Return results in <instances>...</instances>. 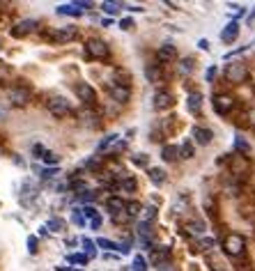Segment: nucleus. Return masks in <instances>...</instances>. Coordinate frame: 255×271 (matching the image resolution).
I'll list each match as a JSON object with an SVG mask.
<instances>
[{"label":"nucleus","mask_w":255,"mask_h":271,"mask_svg":"<svg viewBox=\"0 0 255 271\" xmlns=\"http://www.w3.org/2000/svg\"><path fill=\"white\" fill-rule=\"evenodd\" d=\"M80 244H83V248H85V255H88V260L97 255V248H95L97 244L92 239H85V237H83V239H80Z\"/></svg>","instance_id":"a878e982"},{"label":"nucleus","mask_w":255,"mask_h":271,"mask_svg":"<svg viewBox=\"0 0 255 271\" xmlns=\"http://www.w3.org/2000/svg\"><path fill=\"white\" fill-rule=\"evenodd\" d=\"M134 163H136V166H140V168H145L147 166V154H136Z\"/></svg>","instance_id":"ea45409f"},{"label":"nucleus","mask_w":255,"mask_h":271,"mask_svg":"<svg viewBox=\"0 0 255 271\" xmlns=\"http://www.w3.org/2000/svg\"><path fill=\"white\" fill-rule=\"evenodd\" d=\"M44 230H51V232H62V230H65V221H62V218H51V221L44 225Z\"/></svg>","instance_id":"393cba45"},{"label":"nucleus","mask_w":255,"mask_h":271,"mask_svg":"<svg viewBox=\"0 0 255 271\" xmlns=\"http://www.w3.org/2000/svg\"><path fill=\"white\" fill-rule=\"evenodd\" d=\"M248 117H250V122H253V124H255V108H253V111H250V115H248Z\"/></svg>","instance_id":"3c124183"},{"label":"nucleus","mask_w":255,"mask_h":271,"mask_svg":"<svg viewBox=\"0 0 255 271\" xmlns=\"http://www.w3.org/2000/svg\"><path fill=\"white\" fill-rule=\"evenodd\" d=\"M76 97H78L83 104H88V106H92L97 101V92H95V87H92L90 83H78V85H76Z\"/></svg>","instance_id":"0eeeda50"},{"label":"nucleus","mask_w":255,"mask_h":271,"mask_svg":"<svg viewBox=\"0 0 255 271\" xmlns=\"http://www.w3.org/2000/svg\"><path fill=\"white\" fill-rule=\"evenodd\" d=\"M46 108H49V113L53 117H67L71 113V106L65 97H53V99H49Z\"/></svg>","instance_id":"20e7f679"},{"label":"nucleus","mask_w":255,"mask_h":271,"mask_svg":"<svg viewBox=\"0 0 255 271\" xmlns=\"http://www.w3.org/2000/svg\"><path fill=\"white\" fill-rule=\"evenodd\" d=\"M235 97L232 95H216L214 97V111L219 113V115H228V113L235 108Z\"/></svg>","instance_id":"423d86ee"},{"label":"nucleus","mask_w":255,"mask_h":271,"mask_svg":"<svg viewBox=\"0 0 255 271\" xmlns=\"http://www.w3.org/2000/svg\"><path fill=\"white\" fill-rule=\"evenodd\" d=\"M237 37H239V23H237V21H232V23H228L223 28V32H221V39H223L225 44H232Z\"/></svg>","instance_id":"4468645a"},{"label":"nucleus","mask_w":255,"mask_h":271,"mask_svg":"<svg viewBox=\"0 0 255 271\" xmlns=\"http://www.w3.org/2000/svg\"><path fill=\"white\" fill-rule=\"evenodd\" d=\"M71 221H74L76 225H85V218H83V214H80V209H74V216H71Z\"/></svg>","instance_id":"4c0bfd02"},{"label":"nucleus","mask_w":255,"mask_h":271,"mask_svg":"<svg viewBox=\"0 0 255 271\" xmlns=\"http://www.w3.org/2000/svg\"><path fill=\"white\" fill-rule=\"evenodd\" d=\"M200 106H202V95L200 92H191L189 95V111L191 113H200Z\"/></svg>","instance_id":"6ab92c4d"},{"label":"nucleus","mask_w":255,"mask_h":271,"mask_svg":"<svg viewBox=\"0 0 255 271\" xmlns=\"http://www.w3.org/2000/svg\"><path fill=\"white\" fill-rule=\"evenodd\" d=\"M28 251H30L32 255L39 251V248H37V237H28Z\"/></svg>","instance_id":"58836bf2"},{"label":"nucleus","mask_w":255,"mask_h":271,"mask_svg":"<svg viewBox=\"0 0 255 271\" xmlns=\"http://www.w3.org/2000/svg\"><path fill=\"white\" fill-rule=\"evenodd\" d=\"M92 7V3H67V5H60L58 7V14L62 16H80L83 10Z\"/></svg>","instance_id":"1a4fd4ad"},{"label":"nucleus","mask_w":255,"mask_h":271,"mask_svg":"<svg viewBox=\"0 0 255 271\" xmlns=\"http://www.w3.org/2000/svg\"><path fill=\"white\" fill-rule=\"evenodd\" d=\"M10 104L16 106V108L28 106V104H30V90H28V87H23V85L12 87V90H10Z\"/></svg>","instance_id":"39448f33"},{"label":"nucleus","mask_w":255,"mask_h":271,"mask_svg":"<svg viewBox=\"0 0 255 271\" xmlns=\"http://www.w3.org/2000/svg\"><path fill=\"white\" fill-rule=\"evenodd\" d=\"M120 7H122L120 3H108V0H106V3H101V10H104L106 14H115Z\"/></svg>","instance_id":"7c9ffc66"},{"label":"nucleus","mask_w":255,"mask_h":271,"mask_svg":"<svg viewBox=\"0 0 255 271\" xmlns=\"http://www.w3.org/2000/svg\"><path fill=\"white\" fill-rule=\"evenodd\" d=\"M150 179H152V184H163L165 170H161V168H150Z\"/></svg>","instance_id":"b1692460"},{"label":"nucleus","mask_w":255,"mask_h":271,"mask_svg":"<svg viewBox=\"0 0 255 271\" xmlns=\"http://www.w3.org/2000/svg\"><path fill=\"white\" fill-rule=\"evenodd\" d=\"M156 269H159V271H180L175 264H173V262H165V264H159Z\"/></svg>","instance_id":"a19ab883"},{"label":"nucleus","mask_w":255,"mask_h":271,"mask_svg":"<svg viewBox=\"0 0 255 271\" xmlns=\"http://www.w3.org/2000/svg\"><path fill=\"white\" fill-rule=\"evenodd\" d=\"M180 156H182V159H193V145H191L189 141L180 147Z\"/></svg>","instance_id":"c85d7f7f"},{"label":"nucleus","mask_w":255,"mask_h":271,"mask_svg":"<svg viewBox=\"0 0 255 271\" xmlns=\"http://www.w3.org/2000/svg\"><path fill=\"white\" fill-rule=\"evenodd\" d=\"M214 76H216V67H209L207 69V80H214Z\"/></svg>","instance_id":"09e8293b"},{"label":"nucleus","mask_w":255,"mask_h":271,"mask_svg":"<svg viewBox=\"0 0 255 271\" xmlns=\"http://www.w3.org/2000/svg\"><path fill=\"white\" fill-rule=\"evenodd\" d=\"M134 271H147V262H145V257H140V255H136V257H134Z\"/></svg>","instance_id":"f704fd0d"},{"label":"nucleus","mask_w":255,"mask_h":271,"mask_svg":"<svg viewBox=\"0 0 255 271\" xmlns=\"http://www.w3.org/2000/svg\"><path fill=\"white\" fill-rule=\"evenodd\" d=\"M161 156H163V161H175L177 156H180V150H177L175 145H165L163 150H161Z\"/></svg>","instance_id":"5701e85b"},{"label":"nucleus","mask_w":255,"mask_h":271,"mask_svg":"<svg viewBox=\"0 0 255 271\" xmlns=\"http://www.w3.org/2000/svg\"><path fill=\"white\" fill-rule=\"evenodd\" d=\"M235 150H237V152H241L244 156H246V154H250V145L244 141V138H241V136H237V138H235Z\"/></svg>","instance_id":"cd10ccee"},{"label":"nucleus","mask_w":255,"mask_h":271,"mask_svg":"<svg viewBox=\"0 0 255 271\" xmlns=\"http://www.w3.org/2000/svg\"><path fill=\"white\" fill-rule=\"evenodd\" d=\"M37 21L35 19H25V21H21V23H16L14 28H12V37H25V35H30V32H35L37 30Z\"/></svg>","instance_id":"6e6552de"},{"label":"nucleus","mask_w":255,"mask_h":271,"mask_svg":"<svg viewBox=\"0 0 255 271\" xmlns=\"http://www.w3.org/2000/svg\"><path fill=\"white\" fill-rule=\"evenodd\" d=\"M193 138L198 145H209L211 138H214V133H211L209 129H205V126H195L193 129Z\"/></svg>","instance_id":"dca6fc26"},{"label":"nucleus","mask_w":255,"mask_h":271,"mask_svg":"<svg viewBox=\"0 0 255 271\" xmlns=\"http://www.w3.org/2000/svg\"><path fill=\"white\" fill-rule=\"evenodd\" d=\"M221 248H223V253L228 257H241V255H244V251H246V239L241 235H237V232H232V235H225Z\"/></svg>","instance_id":"f257e3e1"},{"label":"nucleus","mask_w":255,"mask_h":271,"mask_svg":"<svg viewBox=\"0 0 255 271\" xmlns=\"http://www.w3.org/2000/svg\"><path fill=\"white\" fill-rule=\"evenodd\" d=\"M55 175H60V170H58V168H51V170L46 168V170H44V177H46V179H49V177H55Z\"/></svg>","instance_id":"a18cd8bd"},{"label":"nucleus","mask_w":255,"mask_h":271,"mask_svg":"<svg viewBox=\"0 0 255 271\" xmlns=\"http://www.w3.org/2000/svg\"><path fill=\"white\" fill-rule=\"evenodd\" d=\"M110 216H113V221H115L117 225H120V223H126V221H129V216H126L124 209H122V211H115V214H110Z\"/></svg>","instance_id":"e433bc0d"},{"label":"nucleus","mask_w":255,"mask_h":271,"mask_svg":"<svg viewBox=\"0 0 255 271\" xmlns=\"http://www.w3.org/2000/svg\"><path fill=\"white\" fill-rule=\"evenodd\" d=\"M85 56L90 60H104V58H108V44L104 39L92 37V39L85 41Z\"/></svg>","instance_id":"f03ea898"},{"label":"nucleus","mask_w":255,"mask_h":271,"mask_svg":"<svg viewBox=\"0 0 255 271\" xmlns=\"http://www.w3.org/2000/svg\"><path fill=\"white\" fill-rule=\"evenodd\" d=\"M90 225H92V228H95V230H97V228H99V225H101V216H99V214H97V216H95V218H92V221H90Z\"/></svg>","instance_id":"de8ad7c7"},{"label":"nucleus","mask_w":255,"mask_h":271,"mask_svg":"<svg viewBox=\"0 0 255 271\" xmlns=\"http://www.w3.org/2000/svg\"><path fill=\"white\" fill-rule=\"evenodd\" d=\"M113 147H115V150H122V147H124V141H122L120 136H115V133L108 136V138H104V141H101L99 152H110Z\"/></svg>","instance_id":"2eb2a0df"},{"label":"nucleus","mask_w":255,"mask_h":271,"mask_svg":"<svg viewBox=\"0 0 255 271\" xmlns=\"http://www.w3.org/2000/svg\"><path fill=\"white\" fill-rule=\"evenodd\" d=\"M147 76H150V80H159V71L154 69V67H147Z\"/></svg>","instance_id":"c03bdc74"},{"label":"nucleus","mask_w":255,"mask_h":271,"mask_svg":"<svg viewBox=\"0 0 255 271\" xmlns=\"http://www.w3.org/2000/svg\"><path fill=\"white\" fill-rule=\"evenodd\" d=\"M225 78H228V83L239 85V83H244L248 78V67L244 62H232V65L225 67Z\"/></svg>","instance_id":"7ed1b4c3"},{"label":"nucleus","mask_w":255,"mask_h":271,"mask_svg":"<svg viewBox=\"0 0 255 271\" xmlns=\"http://www.w3.org/2000/svg\"><path fill=\"white\" fill-rule=\"evenodd\" d=\"M80 214H83V218H90V221H92V218L97 216V209L92 205H85L83 209H80Z\"/></svg>","instance_id":"c9c22d12"},{"label":"nucleus","mask_w":255,"mask_h":271,"mask_svg":"<svg viewBox=\"0 0 255 271\" xmlns=\"http://www.w3.org/2000/svg\"><path fill=\"white\" fill-rule=\"evenodd\" d=\"M76 37V28L74 25H67V28H60V30L51 32V39L55 41V44H67V41H71Z\"/></svg>","instance_id":"9d476101"},{"label":"nucleus","mask_w":255,"mask_h":271,"mask_svg":"<svg viewBox=\"0 0 255 271\" xmlns=\"http://www.w3.org/2000/svg\"><path fill=\"white\" fill-rule=\"evenodd\" d=\"M44 147H41V145H35V147H32V154H35V156H39V159H41V154H44Z\"/></svg>","instance_id":"49530a36"},{"label":"nucleus","mask_w":255,"mask_h":271,"mask_svg":"<svg viewBox=\"0 0 255 271\" xmlns=\"http://www.w3.org/2000/svg\"><path fill=\"white\" fill-rule=\"evenodd\" d=\"M173 106V95L168 90H156L154 92V108L156 111H168Z\"/></svg>","instance_id":"9b49d317"},{"label":"nucleus","mask_w":255,"mask_h":271,"mask_svg":"<svg viewBox=\"0 0 255 271\" xmlns=\"http://www.w3.org/2000/svg\"><path fill=\"white\" fill-rule=\"evenodd\" d=\"M120 191H126V193H134L136 191V179L129 175H122L120 179Z\"/></svg>","instance_id":"412c9836"},{"label":"nucleus","mask_w":255,"mask_h":271,"mask_svg":"<svg viewBox=\"0 0 255 271\" xmlns=\"http://www.w3.org/2000/svg\"><path fill=\"white\" fill-rule=\"evenodd\" d=\"M170 248H159V251H152V262H154L156 266L159 264H165V262H170Z\"/></svg>","instance_id":"a211bd4d"},{"label":"nucleus","mask_w":255,"mask_h":271,"mask_svg":"<svg viewBox=\"0 0 255 271\" xmlns=\"http://www.w3.org/2000/svg\"><path fill=\"white\" fill-rule=\"evenodd\" d=\"M184 230L189 232V235H198V237H200L202 232H205V223H202V221H191V223H186V225H184Z\"/></svg>","instance_id":"aec40b11"},{"label":"nucleus","mask_w":255,"mask_h":271,"mask_svg":"<svg viewBox=\"0 0 255 271\" xmlns=\"http://www.w3.org/2000/svg\"><path fill=\"white\" fill-rule=\"evenodd\" d=\"M156 218V207L154 205H147V207H143L140 209V214H138V221H140V225H152V221Z\"/></svg>","instance_id":"f3484780"},{"label":"nucleus","mask_w":255,"mask_h":271,"mask_svg":"<svg viewBox=\"0 0 255 271\" xmlns=\"http://www.w3.org/2000/svg\"><path fill=\"white\" fill-rule=\"evenodd\" d=\"M41 161H44L46 166H49V163H51V166H55V163H58V154H53V152L46 150L44 154H41Z\"/></svg>","instance_id":"72a5a7b5"},{"label":"nucleus","mask_w":255,"mask_h":271,"mask_svg":"<svg viewBox=\"0 0 255 271\" xmlns=\"http://www.w3.org/2000/svg\"><path fill=\"white\" fill-rule=\"evenodd\" d=\"M198 246H200L202 251H207V248L214 246V239H200V241H198Z\"/></svg>","instance_id":"79ce46f5"},{"label":"nucleus","mask_w":255,"mask_h":271,"mask_svg":"<svg viewBox=\"0 0 255 271\" xmlns=\"http://www.w3.org/2000/svg\"><path fill=\"white\" fill-rule=\"evenodd\" d=\"M200 49L202 51H209V44H207V39H200Z\"/></svg>","instance_id":"8fccbe9b"},{"label":"nucleus","mask_w":255,"mask_h":271,"mask_svg":"<svg viewBox=\"0 0 255 271\" xmlns=\"http://www.w3.org/2000/svg\"><path fill=\"white\" fill-rule=\"evenodd\" d=\"M156 58H159V62H173L177 60V49L173 44H163L156 51Z\"/></svg>","instance_id":"ddd939ff"},{"label":"nucleus","mask_w":255,"mask_h":271,"mask_svg":"<svg viewBox=\"0 0 255 271\" xmlns=\"http://www.w3.org/2000/svg\"><path fill=\"white\" fill-rule=\"evenodd\" d=\"M67 260H69L71 264H88V255H85V253H76V255H69Z\"/></svg>","instance_id":"2f4dec72"},{"label":"nucleus","mask_w":255,"mask_h":271,"mask_svg":"<svg viewBox=\"0 0 255 271\" xmlns=\"http://www.w3.org/2000/svg\"><path fill=\"white\" fill-rule=\"evenodd\" d=\"M193 69V60H191V58H184V60L180 62V67H177V71H180V74H189V71Z\"/></svg>","instance_id":"c756f323"},{"label":"nucleus","mask_w":255,"mask_h":271,"mask_svg":"<svg viewBox=\"0 0 255 271\" xmlns=\"http://www.w3.org/2000/svg\"><path fill=\"white\" fill-rule=\"evenodd\" d=\"M106 207H108V211H110V214H115V211H122V209H124V202H122V198L113 196V198H108V202H106Z\"/></svg>","instance_id":"4be33fe9"},{"label":"nucleus","mask_w":255,"mask_h":271,"mask_svg":"<svg viewBox=\"0 0 255 271\" xmlns=\"http://www.w3.org/2000/svg\"><path fill=\"white\" fill-rule=\"evenodd\" d=\"M140 209H143V207H140V202H136V200H131V202H124V211H126V216H138L140 214Z\"/></svg>","instance_id":"bb28decb"},{"label":"nucleus","mask_w":255,"mask_h":271,"mask_svg":"<svg viewBox=\"0 0 255 271\" xmlns=\"http://www.w3.org/2000/svg\"><path fill=\"white\" fill-rule=\"evenodd\" d=\"M120 28H122V30H131V28H134V21H131V19H122L120 21Z\"/></svg>","instance_id":"37998d69"},{"label":"nucleus","mask_w":255,"mask_h":271,"mask_svg":"<svg viewBox=\"0 0 255 271\" xmlns=\"http://www.w3.org/2000/svg\"><path fill=\"white\" fill-rule=\"evenodd\" d=\"M108 92H110V97H113V101H117V104H126L131 97V90L126 85H110Z\"/></svg>","instance_id":"f8f14e48"},{"label":"nucleus","mask_w":255,"mask_h":271,"mask_svg":"<svg viewBox=\"0 0 255 271\" xmlns=\"http://www.w3.org/2000/svg\"><path fill=\"white\" fill-rule=\"evenodd\" d=\"M10 74H12V71H10V67H7L5 62H0V85H5V83H7V78H10Z\"/></svg>","instance_id":"473e14b6"}]
</instances>
